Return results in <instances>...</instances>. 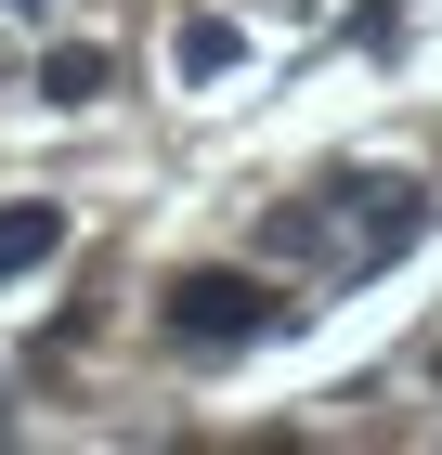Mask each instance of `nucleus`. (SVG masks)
<instances>
[{"instance_id":"nucleus-4","label":"nucleus","mask_w":442,"mask_h":455,"mask_svg":"<svg viewBox=\"0 0 442 455\" xmlns=\"http://www.w3.org/2000/svg\"><path fill=\"white\" fill-rule=\"evenodd\" d=\"M170 52H182V78H235V66H247V39L221 27V13H182V39H170Z\"/></svg>"},{"instance_id":"nucleus-3","label":"nucleus","mask_w":442,"mask_h":455,"mask_svg":"<svg viewBox=\"0 0 442 455\" xmlns=\"http://www.w3.org/2000/svg\"><path fill=\"white\" fill-rule=\"evenodd\" d=\"M52 247H66V209H52V196H27V209H0V274H39Z\"/></svg>"},{"instance_id":"nucleus-1","label":"nucleus","mask_w":442,"mask_h":455,"mask_svg":"<svg viewBox=\"0 0 442 455\" xmlns=\"http://www.w3.org/2000/svg\"><path fill=\"white\" fill-rule=\"evenodd\" d=\"M430 235V196L416 182H390V170H351V182H325L312 209H273V247L286 260H339V274H377V260H404V247Z\"/></svg>"},{"instance_id":"nucleus-7","label":"nucleus","mask_w":442,"mask_h":455,"mask_svg":"<svg viewBox=\"0 0 442 455\" xmlns=\"http://www.w3.org/2000/svg\"><path fill=\"white\" fill-rule=\"evenodd\" d=\"M0 429H13V417H0Z\"/></svg>"},{"instance_id":"nucleus-6","label":"nucleus","mask_w":442,"mask_h":455,"mask_svg":"<svg viewBox=\"0 0 442 455\" xmlns=\"http://www.w3.org/2000/svg\"><path fill=\"white\" fill-rule=\"evenodd\" d=\"M0 13H39V0H0Z\"/></svg>"},{"instance_id":"nucleus-2","label":"nucleus","mask_w":442,"mask_h":455,"mask_svg":"<svg viewBox=\"0 0 442 455\" xmlns=\"http://www.w3.org/2000/svg\"><path fill=\"white\" fill-rule=\"evenodd\" d=\"M157 325H170V351H247V339H273L286 325V299H273L261 274H170V299H157Z\"/></svg>"},{"instance_id":"nucleus-5","label":"nucleus","mask_w":442,"mask_h":455,"mask_svg":"<svg viewBox=\"0 0 442 455\" xmlns=\"http://www.w3.org/2000/svg\"><path fill=\"white\" fill-rule=\"evenodd\" d=\"M104 78H117V66H104L92 39H66V52H52V66H39V92H52V105H92Z\"/></svg>"}]
</instances>
